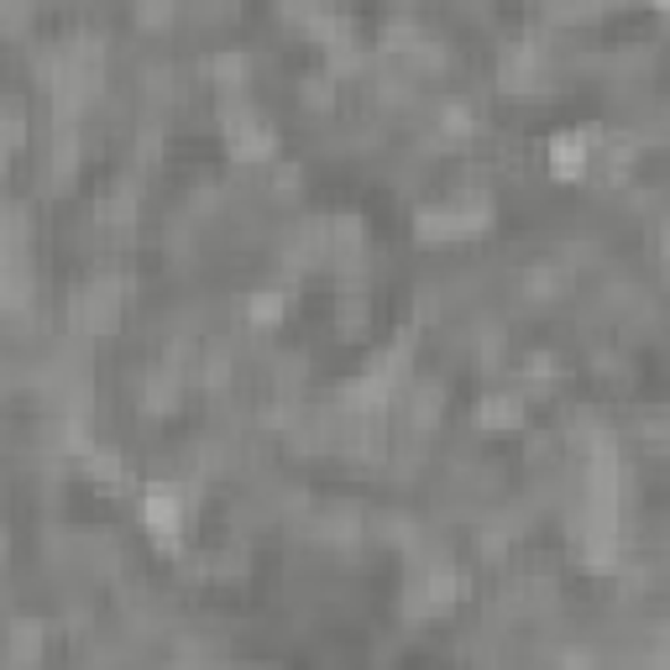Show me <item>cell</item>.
I'll use <instances>...</instances> for the list:
<instances>
[{
    "instance_id": "5",
    "label": "cell",
    "mask_w": 670,
    "mask_h": 670,
    "mask_svg": "<svg viewBox=\"0 0 670 670\" xmlns=\"http://www.w3.org/2000/svg\"><path fill=\"white\" fill-rule=\"evenodd\" d=\"M477 415H482V425H503V430H509V425H519V415H524V404H519V398L513 394H493V398H482V409H477Z\"/></svg>"
},
{
    "instance_id": "6",
    "label": "cell",
    "mask_w": 670,
    "mask_h": 670,
    "mask_svg": "<svg viewBox=\"0 0 670 670\" xmlns=\"http://www.w3.org/2000/svg\"><path fill=\"white\" fill-rule=\"evenodd\" d=\"M278 315H283V299H278V294L252 299V320H257V325H273Z\"/></svg>"
},
{
    "instance_id": "1",
    "label": "cell",
    "mask_w": 670,
    "mask_h": 670,
    "mask_svg": "<svg viewBox=\"0 0 670 670\" xmlns=\"http://www.w3.org/2000/svg\"><path fill=\"white\" fill-rule=\"evenodd\" d=\"M488 220V210H461V205H435L419 210V237L425 241H451V237H472L477 226Z\"/></svg>"
},
{
    "instance_id": "7",
    "label": "cell",
    "mask_w": 670,
    "mask_h": 670,
    "mask_svg": "<svg viewBox=\"0 0 670 670\" xmlns=\"http://www.w3.org/2000/svg\"><path fill=\"white\" fill-rule=\"evenodd\" d=\"M257 670H268V666H257Z\"/></svg>"
},
{
    "instance_id": "2",
    "label": "cell",
    "mask_w": 670,
    "mask_h": 670,
    "mask_svg": "<svg viewBox=\"0 0 670 670\" xmlns=\"http://www.w3.org/2000/svg\"><path fill=\"white\" fill-rule=\"evenodd\" d=\"M226 137H231V153H237L241 163H268L278 153V137L268 121L257 116H237L231 126H226Z\"/></svg>"
},
{
    "instance_id": "3",
    "label": "cell",
    "mask_w": 670,
    "mask_h": 670,
    "mask_svg": "<svg viewBox=\"0 0 670 670\" xmlns=\"http://www.w3.org/2000/svg\"><path fill=\"white\" fill-rule=\"evenodd\" d=\"M142 519H147V530L158 534V540H178V530H184V498L174 488H147Z\"/></svg>"
},
{
    "instance_id": "4",
    "label": "cell",
    "mask_w": 670,
    "mask_h": 670,
    "mask_svg": "<svg viewBox=\"0 0 670 670\" xmlns=\"http://www.w3.org/2000/svg\"><path fill=\"white\" fill-rule=\"evenodd\" d=\"M587 158H592V137L587 132H561V137L551 142V168L555 174H582L587 168Z\"/></svg>"
}]
</instances>
